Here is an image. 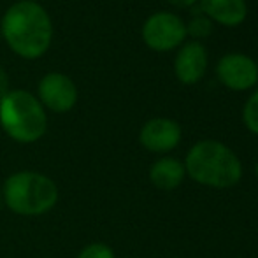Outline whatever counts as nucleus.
Masks as SVG:
<instances>
[{"label": "nucleus", "instance_id": "nucleus-1", "mask_svg": "<svg viewBox=\"0 0 258 258\" xmlns=\"http://www.w3.org/2000/svg\"><path fill=\"white\" fill-rule=\"evenodd\" d=\"M0 28L11 51L25 60L44 56L53 41L51 16L35 0L14 2L4 14Z\"/></svg>", "mask_w": 258, "mask_h": 258}, {"label": "nucleus", "instance_id": "nucleus-2", "mask_svg": "<svg viewBox=\"0 0 258 258\" xmlns=\"http://www.w3.org/2000/svg\"><path fill=\"white\" fill-rule=\"evenodd\" d=\"M184 170L191 181L213 190H230L242 179L239 156L220 141H199L184 158Z\"/></svg>", "mask_w": 258, "mask_h": 258}, {"label": "nucleus", "instance_id": "nucleus-3", "mask_svg": "<svg viewBox=\"0 0 258 258\" xmlns=\"http://www.w3.org/2000/svg\"><path fill=\"white\" fill-rule=\"evenodd\" d=\"M0 190L4 206L23 218L44 216L56 207L60 199L54 179L39 170H18L9 174Z\"/></svg>", "mask_w": 258, "mask_h": 258}, {"label": "nucleus", "instance_id": "nucleus-4", "mask_svg": "<svg viewBox=\"0 0 258 258\" xmlns=\"http://www.w3.org/2000/svg\"><path fill=\"white\" fill-rule=\"evenodd\" d=\"M0 126L18 144H34L48 132V112L28 90H9L0 97Z\"/></svg>", "mask_w": 258, "mask_h": 258}, {"label": "nucleus", "instance_id": "nucleus-5", "mask_svg": "<svg viewBox=\"0 0 258 258\" xmlns=\"http://www.w3.org/2000/svg\"><path fill=\"white\" fill-rule=\"evenodd\" d=\"M186 39V23L177 14L158 11L143 25V41L155 51H170Z\"/></svg>", "mask_w": 258, "mask_h": 258}, {"label": "nucleus", "instance_id": "nucleus-6", "mask_svg": "<svg viewBox=\"0 0 258 258\" xmlns=\"http://www.w3.org/2000/svg\"><path fill=\"white\" fill-rule=\"evenodd\" d=\"M35 97L46 111H51L54 114H65L76 107L79 92L76 83L67 74L49 72L41 78Z\"/></svg>", "mask_w": 258, "mask_h": 258}, {"label": "nucleus", "instance_id": "nucleus-7", "mask_svg": "<svg viewBox=\"0 0 258 258\" xmlns=\"http://www.w3.org/2000/svg\"><path fill=\"white\" fill-rule=\"evenodd\" d=\"M216 76L227 88L244 92L258 83V65L244 53H227L216 63Z\"/></svg>", "mask_w": 258, "mask_h": 258}, {"label": "nucleus", "instance_id": "nucleus-8", "mask_svg": "<svg viewBox=\"0 0 258 258\" xmlns=\"http://www.w3.org/2000/svg\"><path fill=\"white\" fill-rule=\"evenodd\" d=\"M183 130L179 123L170 118H151L141 126L139 132V143L150 153L163 155L169 151L176 150L177 144L181 143Z\"/></svg>", "mask_w": 258, "mask_h": 258}, {"label": "nucleus", "instance_id": "nucleus-9", "mask_svg": "<svg viewBox=\"0 0 258 258\" xmlns=\"http://www.w3.org/2000/svg\"><path fill=\"white\" fill-rule=\"evenodd\" d=\"M207 69V49L202 42L190 41L177 51L174 60L176 78L183 85H195L206 74Z\"/></svg>", "mask_w": 258, "mask_h": 258}, {"label": "nucleus", "instance_id": "nucleus-10", "mask_svg": "<svg viewBox=\"0 0 258 258\" xmlns=\"http://www.w3.org/2000/svg\"><path fill=\"white\" fill-rule=\"evenodd\" d=\"M199 2L202 14L223 27H237L248 16L246 0H199Z\"/></svg>", "mask_w": 258, "mask_h": 258}, {"label": "nucleus", "instance_id": "nucleus-11", "mask_svg": "<svg viewBox=\"0 0 258 258\" xmlns=\"http://www.w3.org/2000/svg\"><path fill=\"white\" fill-rule=\"evenodd\" d=\"M186 177L184 163L174 156H163L150 167V181L156 190L172 191L183 184Z\"/></svg>", "mask_w": 258, "mask_h": 258}, {"label": "nucleus", "instance_id": "nucleus-12", "mask_svg": "<svg viewBox=\"0 0 258 258\" xmlns=\"http://www.w3.org/2000/svg\"><path fill=\"white\" fill-rule=\"evenodd\" d=\"M242 123L249 132L258 136V90L249 95L242 107Z\"/></svg>", "mask_w": 258, "mask_h": 258}, {"label": "nucleus", "instance_id": "nucleus-13", "mask_svg": "<svg viewBox=\"0 0 258 258\" xmlns=\"http://www.w3.org/2000/svg\"><path fill=\"white\" fill-rule=\"evenodd\" d=\"M213 32V21L204 14H195L186 25V35H191L194 39H204Z\"/></svg>", "mask_w": 258, "mask_h": 258}, {"label": "nucleus", "instance_id": "nucleus-14", "mask_svg": "<svg viewBox=\"0 0 258 258\" xmlns=\"http://www.w3.org/2000/svg\"><path fill=\"white\" fill-rule=\"evenodd\" d=\"M76 258H116V253L109 244L95 241L81 248V251L78 253Z\"/></svg>", "mask_w": 258, "mask_h": 258}, {"label": "nucleus", "instance_id": "nucleus-15", "mask_svg": "<svg viewBox=\"0 0 258 258\" xmlns=\"http://www.w3.org/2000/svg\"><path fill=\"white\" fill-rule=\"evenodd\" d=\"M9 74L4 69V65H0V97H4L7 92H9Z\"/></svg>", "mask_w": 258, "mask_h": 258}, {"label": "nucleus", "instance_id": "nucleus-16", "mask_svg": "<svg viewBox=\"0 0 258 258\" xmlns=\"http://www.w3.org/2000/svg\"><path fill=\"white\" fill-rule=\"evenodd\" d=\"M172 6H176V7H191V6H195V4L199 2V0H169Z\"/></svg>", "mask_w": 258, "mask_h": 258}, {"label": "nucleus", "instance_id": "nucleus-17", "mask_svg": "<svg viewBox=\"0 0 258 258\" xmlns=\"http://www.w3.org/2000/svg\"><path fill=\"white\" fill-rule=\"evenodd\" d=\"M4 207V199H2V190H0V211H2Z\"/></svg>", "mask_w": 258, "mask_h": 258}, {"label": "nucleus", "instance_id": "nucleus-18", "mask_svg": "<svg viewBox=\"0 0 258 258\" xmlns=\"http://www.w3.org/2000/svg\"><path fill=\"white\" fill-rule=\"evenodd\" d=\"M255 174H256V177H258V162H256V165H255Z\"/></svg>", "mask_w": 258, "mask_h": 258}]
</instances>
